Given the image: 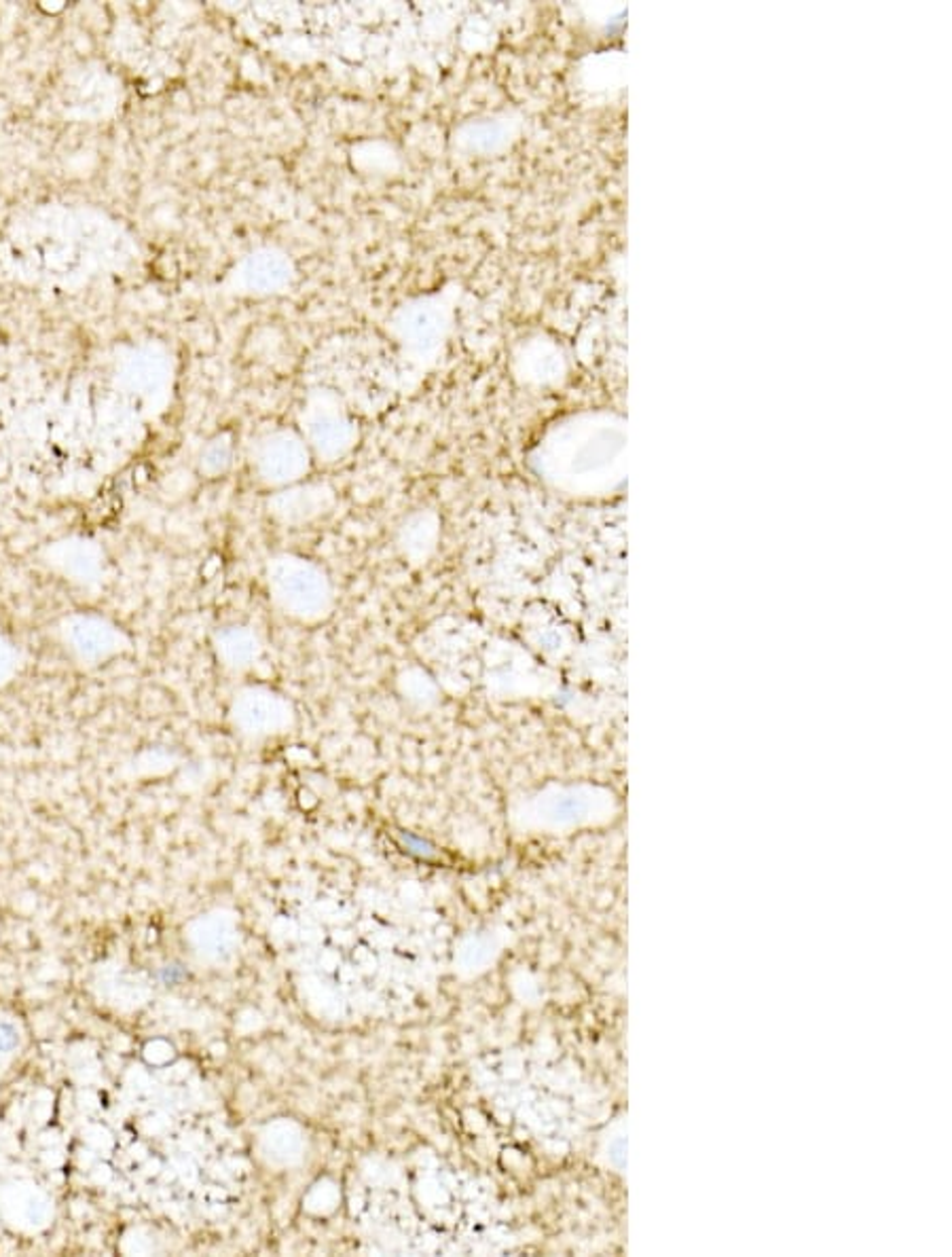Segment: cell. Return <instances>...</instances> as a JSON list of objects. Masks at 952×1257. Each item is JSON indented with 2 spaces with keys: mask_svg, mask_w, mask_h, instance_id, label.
Wrapping results in <instances>:
<instances>
[{
  "mask_svg": "<svg viewBox=\"0 0 952 1257\" xmlns=\"http://www.w3.org/2000/svg\"><path fill=\"white\" fill-rule=\"evenodd\" d=\"M13 667H15L13 650L3 640H0V684L7 682L11 678Z\"/></svg>",
  "mask_w": 952,
  "mask_h": 1257,
  "instance_id": "cell-1",
  "label": "cell"
}]
</instances>
